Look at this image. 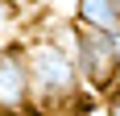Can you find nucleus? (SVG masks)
I'll list each match as a JSON object with an SVG mask.
<instances>
[{"label":"nucleus","instance_id":"nucleus-7","mask_svg":"<svg viewBox=\"0 0 120 116\" xmlns=\"http://www.w3.org/2000/svg\"><path fill=\"white\" fill-rule=\"evenodd\" d=\"M4 46H8V42H4V29H0V50H4Z\"/></svg>","mask_w":120,"mask_h":116},{"label":"nucleus","instance_id":"nucleus-6","mask_svg":"<svg viewBox=\"0 0 120 116\" xmlns=\"http://www.w3.org/2000/svg\"><path fill=\"white\" fill-rule=\"evenodd\" d=\"M0 4H37V0H0Z\"/></svg>","mask_w":120,"mask_h":116},{"label":"nucleus","instance_id":"nucleus-8","mask_svg":"<svg viewBox=\"0 0 120 116\" xmlns=\"http://www.w3.org/2000/svg\"><path fill=\"white\" fill-rule=\"evenodd\" d=\"M116 8H120V0H116Z\"/></svg>","mask_w":120,"mask_h":116},{"label":"nucleus","instance_id":"nucleus-9","mask_svg":"<svg viewBox=\"0 0 120 116\" xmlns=\"http://www.w3.org/2000/svg\"><path fill=\"white\" fill-rule=\"evenodd\" d=\"M83 116H87V112H83Z\"/></svg>","mask_w":120,"mask_h":116},{"label":"nucleus","instance_id":"nucleus-3","mask_svg":"<svg viewBox=\"0 0 120 116\" xmlns=\"http://www.w3.org/2000/svg\"><path fill=\"white\" fill-rule=\"evenodd\" d=\"M0 116H33L25 46H4L0 50Z\"/></svg>","mask_w":120,"mask_h":116},{"label":"nucleus","instance_id":"nucleus-4","mask_svg":"<svg viewBox=\"0 0 120 116\" xmlns=\"http://www.w3.org/2000/svg\"><path fill=\"white\" fill-rule=\"evenodd\" d=\"M75 21L87 25V29L120 33V8H116V0H75Z\"/></svg>","mask_w":120,"mask_h":116},{"label":"nucleus","instance_id":"nucleus-2","mask_svg":"<svg viewBox=\"0 0 120 116\" xmlns=\"http://www.w3.org/2000/svg\"><path fill=\"white\" fill-rule=\"evenodd\" d=\"M54 37L75 54V70L83 79V91L104 100L120 87V33H104V29H87L75 17L54 25Z\"/></svg>","mask_w":120,"mask_h":116},{"label":"nucleus","instance_id":"nucleus-5","mask_svg":"<svg viewBox=\"0 0 120 116\" xmlns=\"http://www.w3.org/2000/svg\"><path fill=\"white\" fill-rule=\"evenodd\" d=\"M99 112H104V116H120V87H116L112 95H104V100H99Z\"/></svg>","mask_w":120,"mask_h":116},{"label":"nucleus","instance_id":"nucleus-1","mask_svg":"<svg viewBox=\"0 0 120 116\" xmlns=\"http://www.w3.org/2000/svg\"><path fill=\"white\" fill-rule=\"evenodd\" d=\"M25 62H29V91H33V116H71V108L83 100V79L75 70V54L62 46L54 33H41L25 42Z\"/></svg>","mask_w":120,"mask_h":116}]
</instances>
